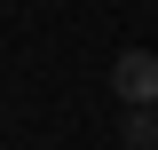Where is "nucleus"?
Here are the masks:
<instances>
[{
    "instance_id": "obj_2",
    "label": "nucleus",
    "mask_w": 158,
    "mask_h": 150,
    "mask_svg": "<svg viewBox=\"0 0 158 150\" xmlns=\"http://www.w3.org/2000/svg\"><path fill=\"white\" fill-rule=\"evenodd\" d=\"M118 142H127V150H158V111H127Z\"/></svg>"
},
{
    "instance_id": "obj_1",
    "label": "nucleus",
    "mask_w": 158,
    "mask_h": 150,
    "mask_svg": "<svg viewBox=\"0 0 158 150\" xmlns=\"http://www.w3.org/2000/svg\"><path fill=\"white\" fill-rule=\"evenodd\" d=\"M111 95L127 111H158V56L150 48H127V56L111 63Z\"/></svg>"
}]
</instances>
